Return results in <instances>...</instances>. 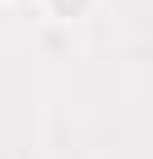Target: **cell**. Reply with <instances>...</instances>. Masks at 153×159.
I'll return each mask as SVG.
<instances>
[{
	"mask_svg": "<svg viewBox=\"0 0 153 159\" xmlns=\"http://www.w3.org/2000/svg\"><path fill=\"white\" fill-rule=\"evenodd\" d=\"M49 11H55V16H82L88 0H49Z\"/></svg>",
	"mask_w": 153,
	"mask_h": 159,
	"instance_id": "obj_1",
	"label": "cell"
}]
</instances>
